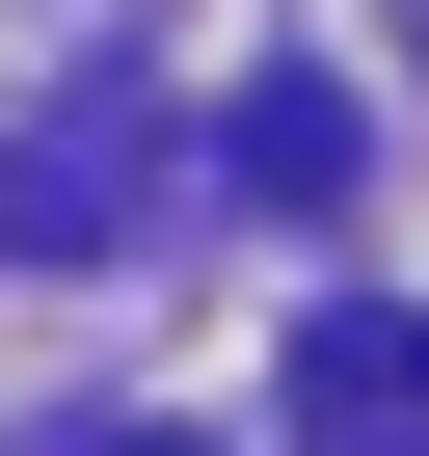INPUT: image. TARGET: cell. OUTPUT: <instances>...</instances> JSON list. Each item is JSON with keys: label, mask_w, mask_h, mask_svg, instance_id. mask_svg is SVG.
I'll list each match as a JSON object with an SVG mask.
<instances>
[{"label": "cell", "mask_w": 429, "mask_h": 456, "mask_svg": "<svg viewBox=\"0 0 429 456\" xmlns=\"http://www.w3.org/2000/svg\"><path fill=\"white\" fill-rule=\"evenodd\" d=\"M295 429H322V456H429V322H402V296H349V322L295 349Z\"/></svg>", "instance_id": "obj_1"}]
</instances>
